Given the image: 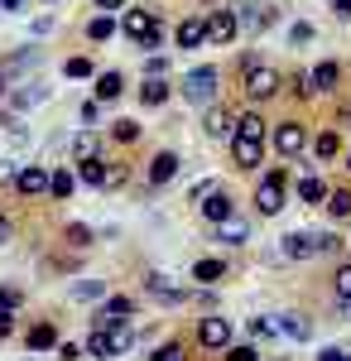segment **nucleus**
I'll use <instances>...</instances> for the list:
<instances>
[{"label": "nucleus", "mask_w": 351, "mask_h": 361, "mask_svg": "<svg viewBox=\"0 0 351 361\" xmlns=\"http://www.w3.org/2000/svg\"><path fill=\"white\" fill-rule=\"evenodd\" d=\"M250 333H255V337H274V323H270V318H255Z\"/></svg>", "instance_id": "ea45409f"}, {"label": "nucleus", "mask_w": 351, "mask_h": 361, "mask_svg": "<svg viewBox=\"0 0 351 361\" xmlns=\"http://www.w3.org/2000/svg\"><path fill=\"white\" fill-rule=\"evenodd\" d=\"M164 68H168L164 58H144V73H149V78H164Z\"/></svg>", "instance_id": "79ce46f5"}, {"label": "nucleus", "mask_w": 351, "mask_h": 361, "mask_svg": "<svg viewBox=\"0 0 351 361\" xmlns=\"http://www.w3.org/2000/svg\"><path fill=\"white\" fill-rule=\"evenodd\" d=\"M121 92H125V78L121 73H101L97 78V102H116Z\"/></svg>", "instance_id": "412c9836"}, {"label": "nucleus", "mask_w": 351, "mask_h": 361, "mask_svg": "<svg viewBox=\"0 0 351 361\" xmlns=\"http://www.w3.org/2000/svg\"><path fill=\"white\" fill-rule=\"evenodd\" d=\"M347 169H351V154H347Z\"/></svg>", "instance_id": "5fc2aeb1"}, {"label": "nucleus", "mask_w": 351, "mask_h": 361, "mask_svg": "<svg viewBox=\"0 0 351 361\" xmlns=\"http://www.w3.org/2000/svg\"><path fill=\"white\" fill-rule=\"evenodd\" d=\"M78 294H82V299H97V294H101V284H97V279H87V284H78Z\"/></svg>", "instance_id": "a18cd8bd"}, {"label": "nucleus", "mask_w": 351, "mask_h": 361, "mask_svg": "<svg viewBox=\"0 0 351 361\" xmlns=\"http://www.w3.org/2000/svg\"><path fill=\"white\" fill-rule=\"evenodd\" d=\"M44 97H49V92H44V87H29V92H15V97H10V102H15V106H20V111H25V106H34V102H44Z\"/></svg>", "instance_id": "2f4dec72"}, {"label": "nucleus", "mask_w": 351, "mask_h": 361, "mask_svg": "<svg viewBox=\"0 0 351 361\" xmlns=\"http://www.w3.org/2000/svg\"><path fill=\"white\" fill-rule=\"evenodd\" d=\"M121 29L135 39L140 49H159V15L154 10H125V20H121Z\"/></svg>", "instance_id": "f03ea898"}, {"label": "nucleus", "mask_w": 351, "mask_h": 361, "mask_svg": "<svg viewBox=\"0 0 351 361\" xmlns=\"http://www.w3.org/2000/svg\"><path fill=\"white\" fill-rule=\"evenodd\" d=\"M111 34H116V20H111V10H106V15H97V20L87 25V39H92V44H101V39H111Z\"/></svg>", "instance_id": "c756f323"}, {"label": "nucleus", "mask_w": 351, "mask_h": 361, "mask_svg": "<svg viewBox=\"0 0 351 361\" xmlns=\"http://www.w3.org/2000/svg\"><path fill=\"white\" fill-rule=\"evenodd\" d=\"M236 140H265V121L255 111H245V116H236V130H231Z\"/></svg>", "instance_id": "aec40b11"}, {"label": "nucleus", "mask_w": 351, "mask_h": 361, "mask_svg": "<svg viewBox=\"0 0 351 361\" xmlns=\"http://www.w3.org/2000/svg\"><path fill=\"white\" fill-rule=\"evenodd\" d=\"M0 308H20V289H0Z\"/></svg>", "instance_id": "c03bdc74"}, {"label": "nucleus", "mask_w": 351, "mask_h": 361, "mask_svg": "<svg viewBox=\"0 0 351 361\" xmlns=\"http://www.w3.org/2000/svg\"><path fill=\"white\" fill-rule=\"evenodd\" d=\"M49 183H54V173H49L44 164H25L20 173H15V188H20L25 197H39V193H49Z\"/></svg>", "instance_id": "1a4fd4ad"}, {"label": "nucleus", "mask_w": 351, "mask_h": 361, "mask_svg": "<svg viewBox=\"0 0 351 361\" xmlns=\"http://www.w3.org/2000/svg\"><path fill=\"white\" fill-rule=\"evenodd\" d=\"M149 361H183V347H173V342H168V347H159Z\"/></svg>", "instance_id": "4c0bfd02"}, {"label": "nucleus", "mask_w": 351, "mask_h": 361, "mask_svg": "<svg viewBox=\"0 0 351 361\" xmlns=\"http://www.w3.org/2000/svg\"><path fill=\"white\" fill-rule=\"evenodd\" d=\"M173 39H178V49H202L207 44V20H183L173 29Z\"/></svg>", "instance_id": "4468645a"}, {"label": "nucleus", "mask_w": 351, "mask_h": 361, "mask_svg": "<svg viewBox=\"0 0 351 361\" xmlns=\"http://www.w3.org/2000/svg\"><path fill=\"white\" fill-rule=\"evenodd\" d=\"M245 236H250V226H245V222H236V217L216 222V241H221V246H241Z\"/></svg>", "instance_id": "f3484780"}, {"label": "nucleus", "mask_w": 351, "mask_h": 361, "mask_svg": "<svg viewBox=\"0 0 351 361\" xmlns=\"http://www.w3.org/2000/svg\"><path fill=\"white\" fill-rule=\"evenodd\" d=\"M82 183H92V188H106L111 183V164L97 154V159H82Z\"/></svg>", "instance_id": "dca6fc26"}, {"label": "nucleus", "mask_w": 351, "mask_h": 361, "mask_svg": "<svg viewBox=\"0 0 351 361\" xmlns=\"http://www.w3.org/2000/svg\"><path fill=\"white\" fill-rule=\"evenodd\" d=\"M58 357H63V361H78L82 347H78V342H58Z\"/></svg>", "instance_id": "58836bf2"}, {"label": "nucleus", "mask_w": 351, "mask_h": 361, "mask_svg": "<svg viewBox=\"0 0 351 361\" xmlns=\"http://www.w3.org/2000/svg\"><path fill=\"white\" fill-rule=\"evenodd\" d=\"M68 241H73V246H92V226L73 222V226H68Z\"/></svg>", "instance_id": "72a5a7b5"}, {"label": "nucleus", "mask_w": 351, "mask_h": 361, "mask_svg": "<svg viewBox=\"0 0 351 361\" xmlns=\"http://www.w3.org/2000/svg\"><path fill=\"white\" fill-rule=\"evenodd\" d=\"M173 173H178V154H173V149H164V154L149 159V183H154V188L173 183Z\"/></svg>", "instance_id": "ddd939ff"}, {"label": "nucleus", "mask_w": 351, "mask_h": 361, "mask_svg": "<svg viewBox=\"0 0 351 361\" xmlns=\"http://www.w3.org/2000/svg\"><path fill=\"white\" fill-rule=\"evenodd\" d=\"M5 87H10V73H0V97H5Z\"/></svg>", "instance_id": "603ef678"}, {"label": "nucleus", "mask_w": 351, "mask_h": 361, "mask_svg": "<svg viewBox=\"0 0 351 361\" xmlns=\"http://www.w3.org/2000/svg\"><path fill=\"white\" fill-rule=\"evenodd\" d=\"M318 361H351V352H337V347H327V352H323Z\"/></svg>", "instance_id": "de8ad7c7"}, {"label": "nucleus", "mask_w": 351, "mask_h": 361, "mask_svg": "<svg viewBox=\"0 0 351 361\" xmlns=\"http://www.w3.org/2000/svg\"><path fill=\"white\" fill-rule=\"evenodd\" d=\"M327 217H337V222H342V217H351V188H337V193H327Z\"/></svg>", "instance_id": "b1692460"}, {"label": "nucleus", "mask_w": 351, "mask_h": 361, "mask_svg": "<svg viewBox=\"0 0 351 361\" xmlns=\"http://www.w3.org/2000/svg\"><path fill=\"white\" fill-rule=\"evenodd\" d=\"M73 188H78V178H73L68 169H58L54 183H49V193H54V197H73Z\"/></svg>", "instance_id": "7c9ffc66"}, {"label": "nucleus", "mask_w": 351, "mask_h": 361, "mask_svg": "<svg viewBox=\"0 0 351 361\" xmlns=\"http://www.w3.org/2000/svg\"><path fill=\"white\" fill-rule=\"evenodd\" d=\"M303 145H308V130H303L298 121L274 126V149H279V154H289V159H294V154H303Z\"/></svg>", "instance_id": "9d476101"}, {"label": "nucleus", "mask_w": 351, "mask_h": 361, "mask_svg": "<svg viewBox=\"0 0 351 361\" xmlns=\"http://www.w3.org/2000/svg\"><path fill=\"white\" fill-rule=\"evenodd\" d=\"M337 82H342V68H337L332 58L313 68V92H332V87H337Z\"/></svg>", "instance_id": "a211bd4d"}, {"label": "nucleus", "mask_w": 351, "mask_h": 361, "mask_svg": "<svg viewBox=\"0 0 351 361\" xmlns=\"http://www.w3.org/2000/svg\"><path fill=\"white\" fill-rule=\"evenodd\" d=\"M279 328L294 337V342H308V337H313V328H308V323H303L298 313H284V318H279Z\"/></svg>", "instance_id": "c85d7f7f"}, {"label": "nucleus", "mask_w": 351, "mask_h": 361, "mask_svg": "<svg viewBox=\"0 0 351 361\" xmlns=\"http://www.w3.org/2000/svg\"><path fill=\"white\" fill-rule=\"evenodd\" d=\"M298 197H303V202H323V197H327L323 178H313V173H303V178H298Z\"/></svg>", "instance_id": "a878e982"}, {"label": "nucleus", "mask_w": 351, "mask_h": 361, "mask_svg": "<svg viewBox=\"0 0 351 361\" xmlns=\"http://www.w3.org/2000/svg\"><path fill=\"white\" fill-rule=\"evenodd\" d=\"M63 73H68V78H92V58H68Z\"/></svg>", "instance_id": "473e14b6"}, {"label": "nucleus", "mask_w": 351, "mask_h": 361, "mask_svg": "<svg viewBox=\"0 0 351 361\" xmlns=\"http://www.w3.org/2000/svg\"><path fill=\"white\" fill-rule=\"evenodd\" d=\"M5 236H10V222H5V217H0V241H5Z\"/></svg>", "instance_id": "864d4df0"}, {"label": "nucleus", "mask_w": 351, "mask_h": 361, "mask_svg": "<svg viewBox=\"0 0 351 361\" xmlns=\"http://www.w3.org/2000/svg\"><path fill=\"white\" fill-rule=\"evenodd\" d=\"M255 207H260V217H274V212L284 207V173H270V178L255 188Z\"/></svg>", "instance_id": "6e6552de"}, {"label": "nucleus", "mask_w": 351, "mask_h": 361, "mask_svg": "<svg viewBox=\"0 0 351 361\" xmlns=\"http://www.w3.org/2000/svg\"><path fill=\"white\" fill-rule=\"evenodd\" d=\"M231 154H236V169H260V159H265V140H236L231 135Z\"/></svg>", "instance_id": "f8f14e48"}, {"label": "nucleus", "mask_w": 351, "mask_h": 361, "mask_svg": "<svg viewBox=\"0 0 351 361\" xmlns=\"http://www.w3.org/2000/svg\"><path fill=\"white\" fill-rule=\"evenodd\" d=\"M313 149H318V159H323V164H327V159H337V154H342V140H337V130H323Z\"/></svg>", "instance_id": "cd10ccee"}, {"label": "nucleus", "mask_w": 351, "mask_h": 361, "mask_svg": "<svg viewBox=\"0 0 351 361\" xmlns=\"http://www.w3.org/2000/svg\"><path fill=\"white\" fill-rule=\"evenodd\" d=\"M20 5H25V0H0V10H20Z\"/></svg>", "instance_id": "3c124183"}, {"label": "nucleus", "mask_w": 351, "mask_h": 361, "mask_svg": "<svg viewBox=\"0 0 351 361\" xmlns=\"http://www.w3.org/2000/svg\"><path fill=\"white\" fill-rule=\"evenodd\" d=\"M274 92H279V73L265 68V63H255V58H245V97L250 102H270Z\"/></svg>", "instance_id": "20e7f679"}, {"label": "nucleus", "mask_w": 351, "mask_h": 361, "mask_svg": "<svg viewBox=\"0 0 351 361\" xmlns=\"http://www.w3.org/2000/svg\"><path fill=\"white\" fill-rule=\"evenodd\" d=\"M125 178H130V173H125V164H111V183H106V188H121Z\"/></svg>", "instance_id": "37998d69"}, {"label": "nucleus", "mask_w": 351, "mask_h": 361, "mask_svg": "<svg viewBox=\"0 0 351 361\" xmlns=\"http://www.w3.org/2000/svg\"><path fill=\"white\" fill-rule=\"evenodd\" d=\"M327 5H332V10H337L342 20H347V15H351V0H327Z\"/></svg>", "instance_id": "09e8293b"}, {"label": "nucleus", "mask_w": 351, "mask_h": 361, "mask_svg": "<svg viewBox=\"0 0 351 361\" xmlns=\"http://www.w3.org/2000/svg\"><path fill=\"white\" fill-rule=\"evenodd\" d=\"M125 0H97V10H121Z\"/></svg>", "instance_id": "8fccbe9b"}, {"label": "nucleus", "mask_w": 351, "mask_h": 361, "mask_svg": "<svg viewBox=\"0 0 351 361\" xmlns=\"http://www.w3.org/2000/svg\"><path fill=\"white\" fill-rule=\"evenodd\" d=\"M183 97L197 102V106H207L216 97V68H192L188 78H183Z\"/></svg>", "instance_id": "39448f33"}, {"label": "nucleus", "mask_w": 351, "mask_h": 361, "mask_svg": "<svg viewBox=\"0 0 351 361\" xmlns=\"http://www.w3.org/2000/svg\"><path fill=\"white\" fill-rule=\"evenodd\" d=\"M221 361H260V352H255V347H226Z\"/></svg>", "instance_id": "f704fd0d"}, {"label": "nucleus", "mask_w": 351, "mask_h": 361, "mask_svg": "<svg viewBox=\"0 0 351 361\" xmlns=\"http://www.w3.org/2000/svg\"><path fill=\"white\" fill-rule=\"evenodd\" d=\"M202 130H207V135H231V130H236V121H231V111H221V106H212V111H207V126H202Z\"/></svg>", "instance_id": "4be33fe9"}, {"label": "nucleus", "mask_w": 351, "mask_h": 361, "mask_svg": "<svg viewBox=\"0 0 351 361\" xmlns=\"http://www.w3.org/2000/svg\"><path fill=\"white\" fill-rule=\"evenodd\" d=\"M192 279L197 284H221L226 279V260H197L192 265Z\"/></svg>", "instance_id": "6ab92c4d"}, {"label": "nucleus", "mask_w": 351, "mask_h": 361, "mask_svg": "<svg viewBox=\"0 0 351 361\" xmlns=\"http://www.w3.org/2000/svg\"><path fill=\"white\" fill-rule=\"evenodd\" d=\"M29 347H34V352L58 347V328H54V323H34V328H29Z\"/></svg>", "instance_id": "5701e85b"}, {"label": "nucleus", "mask_w": 351, "mask_h": 361, "mask_svg": "<svg viewBox=\"0 0 351 361\" xmlns=\"http://www.w3.org/2000/svg\"><path fill=\"white\" fill-rule=\"evenodd\" d=\"M337 294L351 304V265H342V270H337Z\"/></svg>", "instance_id": "c9c22d12"}, {"label": "nucleus", "mask_w": 351, "mask_h": 361, "mask_svg": "<svg viewBox=\"0 0 351 361\" xmlns=\"http://www.w3.org/2000/svg\"><path fill=\"white\" fill-rule=\"evenodd\" d=\"M116 140H140V126L135 121H116Z\"/></svg>", "instance_id": "e433bc0d"}, {"label": "nucleus", "mask_w": 351, "mask_h": 361, "mask_svg": "<svg viewBox=\"0 0 351 361\" xmlns=\"http://www.w3.org/2000/svg\"><path fill=\"white\" fill-rule=\"evenodd\" d=\"M144 284H149V294H154L159 304H183V299H188V294H183L178 284H168V275H149Z\"/></svg>", "instance_id": "2eb2a0df"}, {"label": "nucleus", "mask_w": 351, "mask_h": 361, "mask_svg": "<svg viewBox=\"0 0 351 361\" xmlns=\"http://www.w3.org/2000/svg\"><path fill=\"white\" fill-rule=\"evenodd\" d=\"M125 347H130L125 318H116V323H106V328H97V333L87 337V352H92V357H121Z\"/></svg>", "instance_id": "f257e3e1"}, {"label": "nucleus", "mask_w": 351, "mask_h": 361, "mask_svg": "<svg viewBox=\"0 0 351 361\" xmlns=\"http://www.w3.org/2000/svg\"><path fill=\"white\" fill-rule=\"evenodd\" d=\"M197 212H202V217H207V222H226V217H231V193H221V188H207V193L197 197Z\"/></svg>", "instance_id": "9b49d317"}, {"label": "nucleus", "mask_w": 351, "mask_h": 361, "mask_svg": "<svg viewBox=\"0 0 351 361\" xmlns=\"http://www.w3.org/2000/svg\"><path fill=\"white\" fill-rule=\"evenodd\" d=\"M140 102H144V106H164V102H168V82H164V78H149L144 92H140Z\"/></svg>", "instance_id": "393cba45"}, {"label": "nucleus", "mask_w": 351, "mask_h": 361, "mask_svg": "<svg viewBox=\"0 0 351 361\" xmlns=\"http://www.w3.org/2000/svg\"><path fill=\"white\" fill-rule=\"evenodd\" d=\"M323 250H337V236H313V231H289L284 236V255L289 260H313Z\"/></svg>", "instance_id": "7ed1b4c3"}, {"label": "nucleus", "mask_w": 351, "mask_h": 361, "mask_svg": "<svg viewBox=\"0 0 351 361\" xmlns=\"http://www.w3.org/2000/svg\"><path fill=\"white\" fill-rule=\"evenodd\" d=\"M289 39H294V44H308V39H313V25H294V29H289Z\"/></svg>", "instance_id": "a19ab883"}, {"label": "nucleus", "mask_w": 351, "mask_h": 361, "mask_svg": "<svg viewBox=\"0 0 351 361\" xmlns=\"http://www.w3.org/2000/svg\"><path fill=\"white\" fill-rule=\"evenodd\" d=\"M97 149H101L97 130H82V135L73 140V154H78V159H97Z\"/></svg>", "instance_id": "bb28decb"}, {"label": "nucleus", "mask_w": 351, "mask_h": 361, "mask_svg": "<svg viewBox=\"0 0 351 361\" xmlns=\"http://www.w3.org/2000/svg\"><path fill=\"white\" fill-rule=\"evenodd\" d=\"M15 333V318H10V308H0V337Z\"/></svg>", "instance_id": "49530a36"}, {"label": "nucleus", "mask_w": 351, "mask_h": 361, "mask_svg": "<svg viewBox=\"0 0 351 361\" xmlns=\"http://www.w3.org/2000/svg\"><path fill=\"white\" fill-rule=\"evenodd\" d=\"M197 342L207 352H226L231 347V318H202L197 323Z\"/></svg>", "instance_id": "423d86ee"}, {"label": "nucleus", "mask_w": 351, "mask_h": 361, "mask_svg": "<svg viewBox=\"0 0 351 361\" xmlns=\"http://www.w3.org/2000/svg\"><path fill=\"white\" fill-rule=\"evenodd\" d=\"M241 34V15H231V10H212L207 15V44H231Z\"/></svg>", "instance_id": "0eeeda50"}]
</instances>
